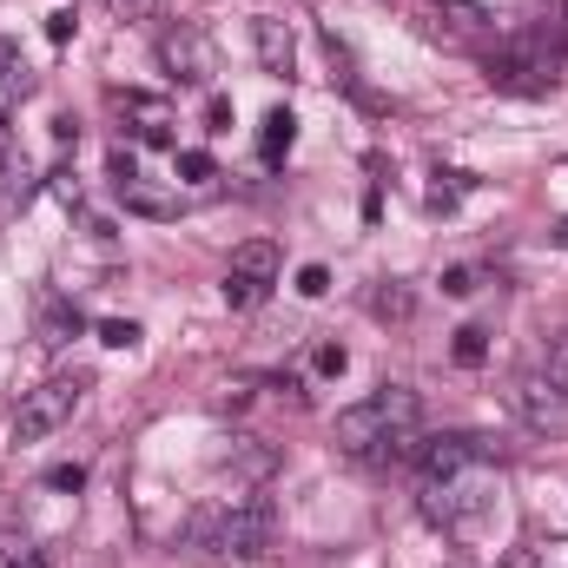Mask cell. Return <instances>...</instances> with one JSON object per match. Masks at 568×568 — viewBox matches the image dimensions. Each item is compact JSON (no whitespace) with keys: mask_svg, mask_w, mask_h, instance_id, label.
I'll return each instance as SVG.
<instances>
[{"mask_svg":"<svg viewBox=\"0 0 568 568\" xmlns=\"http://www.w3.org/2000/svg\"><path fill=\"white\" fill-rule=\"evenodd\" d=\"M344 364H351L344 344H317V371H324V377H344Z\"/></svg>","mask_w":568,"mask_h":568,"instance_id":"29","label":"cell"},{"mask_svg":"<svg viewBox=\"0 0 568 568\" xmlns=\"http://www.w3.org/2000/svg\"><path fill=\"white\" fill-rule=\"evenodd\" d=\"M291 140H297L291 106H272V113H265V126H258V152H265V159H284V152H291Z\"/></svg>","mask_w":568,"mask_h":568,"instance_id":"18","label":"cell"},{"mask_svg":"<svg viewBox=\"0 0 568 568\" xmlns=\"http://www.w3.org/2000/svg\"><path fill=\"white\" fill-rule=\"evenodd\" d=\"M113 100L126 106V120L145 145H172V106L165 100H152V93H113Z\"/></svg>","mask_w":568,"mask_h":568,"instance_id":"11","label":"cell"},{"mask_svg":"<svg viewBox=\"0 0 568 568\" xmlns=\"http://www.w3.org/2000/svg\"><path fill=\"white\" fill-rule=\"evenodd\" d=\"M278 272H284V258H278V245L272 239H245L239 252H232V278H245V284H278Z\"/></svg>","mask_w":568,"mask_h":568,"instance_id":"12","label":"cell"},{"mask_svg":"<svg viewBox=\"0 0 568 568\" xmlns=\"http://www.w3.org/2000/svg\"><path fill=\"white\" fill-rule=\"evenodd\" d=\"M417 463L429 469V483H436V476H456V469L483 463V436H429Z\"/></svg>","mask_w":568,"mask_h":568,"instance_id":"10","label":"cell"},{"mask_svg":"<svg viewBox=\"0 0 568 568\" xmlns=\"http://www.w3.org/2000/svg\"><path fill=\"white\" fill-rule=\"evenodd\" d=\"M80 324H87V317H80V304H73V297H40V324H33V331H40V344H47V351L73 344V337H80Z\"/></svg>","mask_w":568,"mask_h":568,"instance_id":"13","label":"cell"},{"mask_svg":"<svg viewBox=\"0 0 568 568\" xmlns=\"http://www.w3.org/2000/svg\"><path fill=\"white\" fill-rule=\"evenodd\" d=\"M258 297H265V284H245V278H232V272H225V304H239V311H252Z\"/></svg>","mask_w":568,"mask_h":568,"instance_id":"26","label":"cell"},{"mask_svg":"<svg viewBox=\"0 0 568 568\" xmlns=\"http://www.w3.org/2000/svg\"><path fill=\"white\" fill-rule=\"evenodd\" d=\"M239 483H272L278 476V463H284V449L278 443H265V436H232V449L219 456Z\"/></svg>","mask_w":568,"mask_h":568,"instance_id":"9","label":"cell"},{"mask_svg":"<svg viewBox=\"0 0 568 568\" xmlns=\"http://www.w3.org/2000/svg\"><path fill=\"white\" fill-rule=\"evenodd\" d=\"M509 404H516V417L529 429H562L568 424V397L549 384V377H523L516 390H509Z\"/></svg>","mask_w":568,"mask_h":568,"instance_id":"7","label":"cell"},{"mask_svg":"<svg viewBox=\"0 0 568 568\" xmlns=\"http://www.w3.org/2000/svg\"><path fill=\"white\" fill-rule=\"evenodd\" d=\"M417 424H424V404H417V390H410V384H384L377 397H364V404L337 410V449H351V456H371L384 436H397V429H417Z\"/></svg>","mask_w":568,"mask_h":568,"instance_id":"2","label":"cell"},{"mask_svg":"<svg viewBox=\"0 0 568 568\" xmlns=\"http://www.w3.org/2000/svg\"><path fill=\"white\" fill-rule=\"evenodd\" d=\"M120 199H126V212H140V219H179L185 212V199L179 192H165V185H152V179H133V185H120Z\"/></svg>","mask_w":568,"mask_h":568,"instance_id":"14","label":"cell"},{"mask_svg":"<svg viewBox=\"0 0 568 568\" xmlns=\"http://www.w3.org/2000/svg\"><path fill=\"white\" fill-rule=\"evenodd\" d=\"M53 192H60L67 205H80V179H73V165H60V172H53Z\"/></svg>","mask_w":568,"mask_h":568,"instance_id":"34","label":"cell"},{"mask_svg":"<svg viewBox=\"0 0 568 568\" xmlns=\"http://www.w3.org/2000/svg\"><path fill=\"white\" fill-rule=\"evenodd\" d=\"M205 133H232V100H225V93L205 100Z\"/></svg>","mask_w":568,"mask_h":568,"instance_id":"28","label":"cell"},{"mask_svg":"<svg viewBox=\"0 0 568 568\" xmlns=\"http://www.w3.org/2000/svg\"><path fill=\"white\" fill-rule=\"evenodd\" d=\"M47 489L80 496V489H87V469H80V463H53V469H47Z\"/></svg>","mask_w":568,"mask_h":568,"instance_id":"23","label":"cell"},{"mask_svg":"<svg viewBox=\"0 0 568 568\" xmlns=\"http://www.w3.org/2000/svg\"><path fill=\"white\" fill-rule=\"evenodd\" d=\"M73 27H80V20H73V7H53V13H47V40H53V47H67V40H73Z\"/></svg>","mask_w":568,"mask_h":568,"instance_id":"27","label":"cell"},{"mask_svg":"<svg viewBox=\"0 0 568 568\" xmlns=\"http://www.w3.org/2000/svg\"><path fill=\"white\" fill-rule=\"evenodd\" d=\"M410 13H417V33L436 40V47L489 53V47L503 40V20H496V7H483V0H417Z\"/></svg>","mask_w":568,"mask_h":568,"instance_id":"3","label":"cell"},{"mask_svg":"<svg viewBox=\"0 0 568 568\" xmlns=\"http://www.w3.org/2000/svg\"><path fill=\"white\" fill-rule=\"evenodd\" d=\"M145 331L133 324V317H100V344H113V351H133Z\"/></svg>","mask_w":568,"mask_h":568,"instance_id":"22","label":"cell"},{"mask_svg":"<svg viewBox=\"0 0 568 568\" xmlns=\"http://www.w3.org/2000/svg\"><path fill=\"white\" fill-rule=\"evenodd\" d=\"M165 67H172V80H185V87H205L212 73H219V53H212V40L199 33V27H179V33H165Z\"/></svg>","mask_w":568,"mask_h":568,"instance_id":"6","label":"cell"},{"mask_svg":"<svg viewBox=\"0 0 568 568\" xmlns=\"http://www.w3.org/2000/svg\"><path fill=\"white\" fill-rule=\"evenodd\" d=\"M252 53H258V67L265 73H291L297 67V33H291V20H278V13H258L252 20Z\"/></svg>","mask_w":568,"mask_h":568,"instance_id":"8","label":"cell"},{"mask_svg":"<svg viewBox=\"0 0 568 568\" xmlns=\"http://www.w3.org/2000/svg\"><path fill=\"white\" fill-rule=\"evenodd\" d=\"M483 357H489V331H483V324H463V331H456V364L476 371Z\"/></svg>","mask_w":568,"mask_h":568,"instance_id":"21","label":"cell"},{"mask_svg":"<svg viewBox=\"0 0 568 568\" xmlns=\"http://www.w3.org/2000/svg\"><path fill=\"white\" fill-rule=\"evenodd\" d=\"M469 291H483V272L476 265H449L443 272V297H469Z\"/></svg>","mask_w":568,"mask_h":568,"instance_id":"24","label":"cell"},{"mask_svg":"<svg viewBox=\"0 0 568 568\" xmlns=\"http://www.w3.org/2000/svg\"><path fill=\"white\" fill-rule=\"evenodd\" d=\"M549 384L568 397V337H556V351H549Z\"/></svg>","mask_w":568,"mask_h":568,"instance_id":"30","label":"cell"},{"mask_svg":"<svg viewBox=\"0 0 568 568\" xmlns=\"http://www.w3.org/2000/svg\"><path fill=\"white\" fill-rule=\"evenodd\" d=\"M87 371H73V377H47L40 390H27L20 397V410H13V443H40V436H53L60 424H73V410H80V397H87Z\"/></svg>","mask_w":568,"mask_h":568,"instance_id":"5","label":"cell"},{"mask_svg":"<svg viewBox=\"0 0 568 568\" xmlns=\"http://www.w3.org/2000/svg\"><path fill=\"white\" fill-rule=\"evenodd\" d=\"M113 7V20H126V27H145L152 13H159V0H106Z\"/></svg>","mask_w":568,"mask_h":568,"instance_id":"25","label":"cell"},{"mask_svg":"<svg viewBox=\"0 0 568 568\" xmlns=\"http://www.w3.org/2000/svg\"><path fill=\"white\" fill-rule=\"evenodd\" d=\"M556 245H562V252H568V219H562V225H556Z\"/></svg>","mask_w":568,"mask_h":568,"instance_id":"36","label":"cell"},{"mask_svg":"<svg viewBox=\"0 0 568 568\" xmlns=\"http://www.w3.org/2000/svg\"><path fill=\"white\" fill-rule=\"evenodd\" d=\"M0 140H7V113H0Z\"/></svg>","mask_w":568,"mask_h":568,"instance_id":"37","label":"cell"},{"mask_svg":"<svg viewBox=\"0 0 568 568\" xmlns=\"http://www.w3.org/2000/svg\"><path fill=\"white\" fill-rule=\"evenodd\" d=\"M33 199V159L27 152H0V205H27Z\"/></svg>","mask_w":568,"mask_h":568,"instance_id":"15","label":"cell"},{"mask_svg":"<svg viewBox=\"0 0 568 568\" xmlns=\"http://www.w3.org/2000/svg\"><path fill=\"white\" fill-rule=\"evenodd\" d=\"M297 291H304V297H324V291H331V272H324V265H304V272H297Z\"/></svg>","mask_w":568,"mask_h":568,"instance_id":"31","label":"cell"},{"mask_svg":"<svg viewBox=\"0 0 568 568\" xmlns=\"http://www.w3.org/2000/svg\"><path fill=\"white\" fill-rule=\"evenodd\" d=\"M245 404H252V390H245V384H225V390L212 397V410H245Z\"/></svg>","mask_w":568,"mask_h":568,"instance_id":"33","label":"cell"},{"mask_svg":"<svg viewBox=\"0 0 568 568\" xmlns=\"http://www.w3.org/2000/svg\"><path fill=\"white\" fill-rule=\"evenodd\" d=\"M556 33H562V53H568V0L556 7Z\"/></svg>","mask_w":568,"mask_h":568,"instance_id":"35","label":"cell"},{"mask_svg":"<svg viewBox=\"0 0 568 568\" xmlns=\"http://www.w3.org/2000/svg\"><path fill=\"white\" fill-rule=\"evenodd\" d=\"M185 549L225 556V562H258L278 542V503L272 496H239V503H199L185 516Z\"/></svg>","mask_w":568,"mask_h":568,"instance_id":"1","label":"cell"},{"mask_svg":"<svg viewBox=\"0 0 568 568\" xmlns=\"http://www.w3.org/2000/svg\"><path fill=\"white\" fill-rule=\"evenodd\" d=\"M133 179H140V159L126 145H113V185H133Z\"/></svg>","mask_w":568,"mask_h":568,"instance_id":"32","label":"cell"},{"mask_svg":"<svg viewBox=\"0 0 568 568\" xmlns=\"http://www.w3.org/2000/svg\"><path fill=\"white\" fill-rule=\"evenodd\" d=\"M0 568H47V549L13 536V529H0Z\"/></svg>","mask_w":568,"mask_h":568,"instance_id":"19","label":"cell"},{"mask_svg":"<svg viewBox=\"0 0 568 568\" xmlns=\"http://www.w3.org/2000/svg\"><path fill=\"white\" fill-rule=\"evenodd\" d=\"M410 311H417V297H410V284L384 278L377 291H371V317H384V324H404Z\"/></svg>","mask_w":568,"mask_h":568,"instance_id":"17","label":"cell"},{"mask_svg":"<svg viewBox=\"0 0 568 568\" xmlns=\"http://www.w3.org/2000/svg\"><path fill=\"white\" fill-rule=\"evenodd\" d=\"M496 489H503V476L496 469H483V463H469V469H456V476H436L424 489V516L429 523H443V529H476V516L496 503Z\"/></svg>","mask_w":568,"mask_h":568,"instance_id":"4","label":"cell"},{"mask_svg":"<svg viewBox=\"0 0 568 568\" xmlns=\"http://www.w3.org/2000/svg\"><path fill=\"white\" fill-rule=\"evenodd\" d=\"M0 87H7V93H20V100H27V93L40 87V73H33V60H27V53H20L13 40H0Z\"/></svg>","mask_w":568,"mask_h":568,"instance_id":"16","label":"cell"},{"mask_svg":"<svg viewBox=\"0 0 568 568\" xmlns=\"http://www.w3.org/2000/svg\"><path fill=\"white\" fill-rule=\"evenodd\" d=\"M172 172H179L185 185H205V179H219V165H212V152H199V145H185V152L172 159Z\"/></svg>","mask_w":568,"mask_h":568,"instance_id":"20","label":"cell"}]
</instances>
